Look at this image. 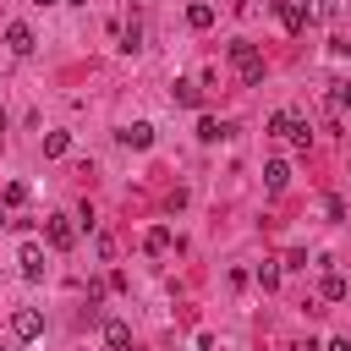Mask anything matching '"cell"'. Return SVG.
Masks as SVG:
<instances>
[{
  "instance_id": "22",
  "label": "cell",
  "mask_w": 351,
  "mask_h": 351,
  "mask_svg": "<svg viewBox=\"0 0 351 351\" xmlns=\"http://www.w3.org/2000/svg\"><path fill=\"white\" fill-rule=\"evenodd\" d=\"M324 351H351V340H329V346H324Z\"/></svg>"
},
{
  "instance_id": "2",
  "label": "cell",
  "mask_w": 351,
  "mask_h": 351,
  "mask_svg": "<svg viewBox=\"0 0 351 351\" xmlns=\"http://www.w3.org/2000/svg\"><path fill=\"white\" fill-rule=\"evenodd\" d=\"M269 132H274V137H291L296 148H307V143H313V126H307V115H302V110H274V115H269Z\"/></svg>"
},
{
  "instance_id": "6",
  "label": "cell",
  "mask_w": 351,
  "mask_h": 351,
  "mask_svg": "<svg viewBox=\"0 0 351 351\" xmlns=\"http://www.w3.org/2000/svg\"><path fill=\"white\" fill-rule=\"evenodd\" d=\"M16 263H22V280H44V247L38 241H22V252H16Z\"/></svg>"
},
{
  "instance_id": "15",
  "label": "cell",
  "mask_w": 351,
  "mask_h": 351,
  "mask_svg": "<svg viewBox=\"0 0 351 351\" xmlns=\"http://www.w3.org/2000/svg\"><path fill=\"white\" fill-rule=\"evenodd\" d=\"M170 99H176V104H186V110H192V104H203L197 82H176V88H170Z\"/></svg>"
},
{
  "instance_id": "18",
  "label": "cell",
  "mask_w": 351,
  "mask_h": 351,
  "mask_svg": "<svg viewBox=\"0 0 351 351\" xmlns=\"http://www.w3.org/2000/svg\"><path fill=\"white\" fill-rule=\"evenodd\" d=\"M324 302H346V274H324Z\"/></svg>"
},
{
  "instance_id": "13",
  "label": "cell",
  "mask_w": 351,
  "mask_h": 351,
  "mask_svg": "<svg viewBox=\"0 0 351 351\" xmlns=\"http://www.w3.org/2000/svg\"><path fill=\"white\" fill-rule=\"evenodd\" d=\"M121 49H126V55L143 49V16H137V11H132V22H126V33H121Z\"/></svg>"
},
{
  "instance_id": "21",
  "label": "cell",
  "mask_w": 351,
  "mask_h": 351,
  "mask_svg": "<svg viewBox=\"0 0 351 351\" xmlns=\"http://www.w3.org/2000/svg\"><path fill=\"white\" fill-rule=\"evenodd\" d=\"M329 49H335V55H351V38H335Z\"/></svg>"
},
{
  "instance_id": "20",
  "label": "cell",
  "mask_w": 351,
  "mask_h": 351,
  "mask_svg": "<svg viewBox=\"0 0 351 351\" xmlns=\"http://www.w3.org/2000/svg\"><path fill=\"white\" fill-rule=\"evenodd\" d=\"M329 99H335V110H346V104H351V77H346V82H335V93H329Z\"/></svg>"
},
{
  "instance_id": "10",
  "label": "cell",
  "mask_w": 351,
  "mask_h": 351,
  "mask_svg": "<svg viewBox=\"0 0 351 351\" xmlns=\"http://www.w3.org/2000/svg\"><path fill=\"white\" fill-rule=\"evenodd\" d=\"M121 143H126V148H154V126H148V121H132V126L121 132Z\"/></svg>"
},
{
  "instance_id": "11",
  "label": "cell",
  "mask_w": 351,
  "mask_h": 351,
  "mask_svg": "<svg viewBox=\"0 0 351 351\" xmlns=\"http://www.w3.org/2000/svg\"><path fill=\"white\" fill-rule=\"evenodd\" d=\"M104 346H110V351H132V329H126L121 318H110V324H104Z\"/></svg>"
},
{
  "instance_id": "12",
  "label": "cell",
  "mask_w": 351,
  "mask_h": 351,
  "mask_svg": "<svg viewBox=\"0 0 351 351\" xmlns=\"http://www.w3.org/2000/svg\"><path fill=\"white\" fill-rule=\"evenodd\" d=\"M186 22H192L197 33H203V27H214V5H208V0H192V5H186Z\"/></svg>"
},
{
  "instance_id": "17",
  "label": "cell",
  "mask_w": 351,
  "mask_h": 351,
  "mask_svg": "<svg viewBox=\"0 0 351 351\" xmlns=\"http://www.w3.org/2000/svg\"><path fill=\"white\" fill-rule=\"evenodd\" d=\"M22 203H27V186H22V181H11V186L0 192V208H22Z\"/></svg>"
},
{
  "instance_id": "1",
  "label": "cell",
  "mask_w": 351,
  "mask_h": 351,
  "mask_svg": "<svg viewBox=\"0 0 351 351\" xmlns=\"http://www.w3.org/2000/svg\"><path fill=\"white\" fill-rule=\"evenodd\" d=\"M230 66H236V77H241L247 88H258V82H263V55H258V44L236 38V44H230Z\"/></svg>"
},
{
  "instance_id": "4",
  "label": "cell",
  "mask_w": 351,
  "mask_h": 351,
  "mask_svg": "<svg viewBox=\"0 0 351 351\" xmlns=\"http://www.w3.org/2000/svg\"><path fill=\"white\" fill-rule=\"evenodd\" d=\"M11 335H16V340H38V335H44V313L16 307V313H11Z\"/></svg>"
},
{
  "instance_id": "19",
  "label": "cell",
  "mask_w": 351,
  "mask_h": 351,
  "mask_svg": "<svg viewBox=\"0 0 351 351\" xmlns=\"http://www.w3.org/2000/svg\"><path fill=\"white\" fill-rule=\"evenodd\" d=\"M258 285L274 291V285H280V263H258Z\"/></svg>"
},
{
  "instance_id": "23",
  "label": "cell",
  "mask_w": 351,
  "mask_h": 351,
  "mask_svg": "<svg viewBox=\"0 0 351 351\" xmlns=\"http://www.w3.org/2000/svg\"><path fill=\"white\" fill-rule=\"evenodd\" d=\"M33 5H55V0H33Z\"/></svg>"
},
{
  "instance_id": "8",
  "label": "cell",
  "mask_w": 351,
  "mask_h": 351,
  "mask_svg": "<svg viewBox=\"0 0 351 351\" xmlns=\"http://www.w3.org/2000/svg\"><path fill=\"white\" fill-rule=\"evenodd\" d=\"M263 186H269V192H285V186H291V165H285V159H269V165H263Z\"/></svg>"
},
{
  "instance_id": "9",
  "label": "cell",
  "mask_w": 351,
  "mask_h": 351,
  "mask_svg": "<svg viewBox=\"0 0 351 351\" xmlns=\"http://www.w3.org/2000/svg\"><path fill=\"white\" fill-rule=\"evenodd\" d=\"M230 137V126L225 121H214V115H197V143H225Z\"/></svg>"
},
{
  "instance_id": "5",
  "label": "cell",
  "mask_w": 351,
  "mask_h": 351,
  "mask_svg": "<svg viewBox=\"0 0 351 351\" xmlns=\"http://www.w3.org/2000/svg\"><path fill=\"white\" fill-rule=\"evenodd\" d=\"M5 49H11V55H33V49H38L33 27H27V22H5Z\"/></svg>"
},
{
  "instance_id": "25",
  "label": "cell",
  "mask_w": 351,
  "mask_h": 351,
  "mask_svg": "<svg viewBox=\"0 0 351 351\" xmlns=\"http://www.w3.org/2000/svg\"><path fill=\"white\" fill-rule=\"evenodd\" d=\"M66 5H82V0H66Z\"/></svg>"
},
{
  "instance_id": "7",
  "label": "cell",
  "mask_w": 351,
  "mask_h": 351,
  "mask_svg": "<svg viewBox=\"0 0 351 351\" xmlns=\"http://www.w3.org/2000/svg\"><path fill=\"white\" fill-rule=\"evenodd\" d=\"M274 11H280V27L285 33H302L307 27V5L302 0H274Z\"/></svg>"
},
{
  "instance_id": "16",
  "label": "cell",
  "mask_w": 351,
  "mask_h": 351,
  "mask_svg": "<svg viewBox=\"0 0 351 351\" xmlns=\"http://www.w3.org/2000/svg\"><path fill=\"white\" fill-rule=\"evenodd\" d=\"M66 148H71V132H49L44 137V159H60Z\"/></svg>"
},
{
  "instance_id": "24",
  "label": "cell",
  "mask_w": 351,
  "mask_h": 351,
  "mask_svg": "<svg viewBox=\"0 0 351 351\" xmlns=\"http://www.w3.org/2000/svg\"><path fill=\"white\" fill-rule=\"evenodd\" d=\"M0 132H5V115H0Z\"/></svg>"
},
{
  "instance_id": "14",
  "label": "cell",
  "mask_w": 351,
  "mask_h": 351,
  "mask_svg": "<svg viewBox=\"0 0 351 351\" xmlns=\"http://www.w3.org/2000/svg\"><path fill=\"white\" fill-rule=\"evenodd\" d=\"M170 241H176V236H170V225H154V230L143 236V247H148L154 258H159V252H170Z\"/></svg>"
},
{
  "instance_id": "3",
  "label": "cell",
  "mask_w": 351,
  "mask_h": 351,
  "mask_svg": "<svg viewBox=\"0 0 351 351\" xmlns=\"http://www.w3.org/2000/svg\"><path fill=\"white\" fill-rule=\"evenodd\" d=\"M44 236H49V247H55V252H66V247H77V219H71V214H49Z\"/></svg>"
}]
</instances>
